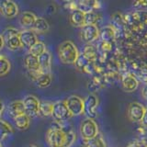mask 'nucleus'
<instances>
[{
  "mask_svg": "<svg viewBox=\"0 0 147 147\" xmlns=\"http://www.w3.org/2000/svg\"><path fill=\"white\" fill-rule=\"evenodd\" d=\"M79 51L71 40H64L59 45L58 57L64 64H76L79 58Z\"/></svg>",
  "mask_w": 147,
  "mask_h": 147,
  "instance_id": "nucleus-1",
  "label": "nucleus"
},
{
  "mask_svg": "<svg viewBox=\"0 0 147 147\" xmlns=\"http://www.w3.org/2000/svg\"><path fill=\"white\" fill-rule=\"evenodd\" d=\"M46 141L51 147H62L66 142V131L60 123L53 125L46 132Z\"/></svg>",
  "mask_w": 147,
  "mask_h": 147,
  "instance_id": "nucleus-2",
  "label": "nucleus"
},
{
  "mask_svg": "<svg viewBox=\"0 0 147 147\" xmlns=\"http://www.w3.org/2000/svg\"><path fill=\"white\" fill-rule=\"evenodd\" d=\"M80 134L83 140L88 141L99 134L98 126L94 119L86 118L80 124Z\"/></svg>",
  "mask_w": 147,
  "mask_h": 147,
  "instance_id": "nucleus-3",
  "label": "nucleus"
},
{
  "mask_svg": "<svg viewBox=\"0 0 147 147\" xmlns=\"http://www.w3.org/2000/svg\"><path fill=\"white\" fill-rule=\"evenodd\" d=\"M52 117L54 119L55 121H57V123H62L63 121H66L71 117H73L67 108L65 100H59L53 103Z\"/></svg>",
  "mask_w": 147,
  "mask_h": 147,
  "instance_id": "nucleus-4",
  "label": "nucleus"
},
{
  "mask_svg": "<svg viewBox=\"0 0 147 147\" xmlns=\"http://www.w3.org/2000/svg\"><path fill=\"white\" fill-rule=\"evenodd\" d=\"M23 105H24L25 113L29 116L36 117L40 113V101L34 95H28L23 98Z\"/></svg>",
  "mask_w": 147,
  "mask_h": 147,
  "instance_id": "nucleus-5",
  "label": "nucleus"
},
{
  "mask_svg": "<svg viewBox=\"0 0 147 147\" xmlns=\"http://www.w3.org/2000/svg\"><path fill=\"white\" fill-rule=\"evenodd\" d=\"M65 103L72 116H80V115L84 113V99L81 98L80 96L72 95L68 96L67 99L65 100Z\"/></svg>",
  "mask_w": 147,
  "mask_h": 147,
  "instance_id": "nucleus-6",
  "label": "nucleus"
},
{
  "mask_svg": "<svg viewBox=\"0 0 147 147\" xmlns=\"http://www.w3.org/2000/svg\"><path fill=\"white\" fill-rule=\"evenodd\" d=\"M146 108L139 102H131L128 107V117L132 122H142Z\"/></svg>",
  "mask_w": 147,
  "mask_h": 147,
  "instance_id": "nucleus-7",
  "label": "nucleus"
},
{
  "mask_svg": "<svg viewBox=\"0 0 147 147\" xmlns=\"http://www.w3.org/2000/svg\"><path fill=\"white\" fill-rule=\"evenodd\" d=\"M85 104V109L84 114L86 116V118L94 119L96 117L98 112H96V109L98 106V96L94 94H90L86 96L84 99Z\"/></svg>",
  "mask_w": 147,
  "mask_h": 147,
  "instance_id": "nucleus-8",
  "label": "nucleus"
},
{
  "mask_svg": "<svg viewBox=\"0 0 147 147\" xmlns=\"http://www.w3.org/2000/svg\"><path fill=\"white\" fill-rule=\"evenodd\" d=\"M81 39L86 43H91L99 37V29L96 25H86L80 32Z\"/></svg>",
  "mask_w": 147,
  "mask_h": 147,
  "instance_id": "nucleus-9",
  "label": "nucleus"
},
{
  "mask_svg": "<svg viewBox=\"0 0 147 147\" xmlns=\"http://www.w3.org/2000/svg\"><path fill=\"white\" fill-rule=\"evenodd\" d=\"M0 12L7 18H13L18 14V5L11 0L0 1Z\"/></svg>",
  "mask_w": 147,
  "mask_h": 147,
  "instance_id": "nucleus-10",
  "label": "nucleus"
},
{
  "mask_svg": "<svg viewBox=\"0 0 147 147\" xmlns=\"http://www.w3.org/2000/svg\"><path fill=\"white\" fill-rule=\"evenodd\" d=\"M20 39L23 47H26L29 50L39 41L37 33L32 30H23L20 31Z\"/></svg>",
  "mask_w": 147,
  "mask_h": 147,
  "instance_id": "nucleus-11",
  "label": "nucleus"
},
{
  "mask_svg": "<svg viewBox=\"0 0 147 147\" xmlns=\"http://www.w3.org/2000/svg\"><path fill=\"white\" fill-rule=\"evenodd\" d=\"M23 63H24L25 68L28 70V73L30 74H40L42 73L40 70L39 59L38 57L34 56L28 53L23 59Z\"/></svg>",
  "mask_w": 147,
  "mask_h": 147,
  "instance_id": "nucleus-12",
  "label": "nucleus"
},
{
  "mask_svg": "<svg viewBox=\"0 0 147 147\" xmlns=\"http://www.w3.org/2000/svg\"><path fill=\"white\" fill-rule=\"evenodd\" d=\"M121 84L123 89L126 92H133L139 86V80L133 74L126 73L122 76Z\"/></svg>",
  "mask_w": 147,
  "mask_h": 147,
  "instance_id": "nucleus-13",
  "label": "nucleus"
},
{
  "mask_svg": "<svg viewBox=\"0 0 147 147\" xmlns=\"http://www.w3.org/2000/svg\"><path fill=\"white\" fill-rule=\"evenodd\" d=\"M7 113L12 119H15L22 114H25V109L22 100L12 101L7 106Z\"/></svg>",
  "mask_w": 147,
  "mask_h": 147,
  "instance_id": "nucleus-14",
  "label": "nucleus"
},
{
  "mask_svg": "<svg viewBox=\"0 0 147 147\" xmlns=\"http://www.w3.org/2000/svg\"><path fill=\"white\" fill-rule=\"evenodd\" d=\"M69 20H70L72 26L76 28H83L86 23V13L81 11L78 8L76 10H73L70 13Z\"/></svg>",
  "mask_w": 147,
  "mask_h": 147,
  "instance_id": "nucleus-15",
  "label": "nucleus"
},
{
  "mask_svg": "<svg viewBox=\"0 0 147 147\" xmlns=\"http://www.w3.org/2000/svg\"><path fill=\"white\" fill-rule=\"evenodd\" d=\"M37 17L34 13L30 11L23 12L20 17V23L25 30H32L36 22Z\"/></svg>",
  "mask_w": 147,
  "mask_h": 147,
  "instance_id": "nucleus-16",
  "label": "nucleus"
},
{
  "mask_svg": "<svg viewBox=\"0 0 147 147\" xmlns=\"http://www.w3.org/2000/svg\"><path fill=\"white\" fill-rule=\"evenodd\" d=\"M99 37L102 41H107V42H112V40L116 37V30L114 27L107 25L99 30Z\"/></svg>",
  "mask_w": 147,
  "mask_h": 147,
  "instance_id": "nucleus-17",
  "label": "nucleus"
},
{
  "mask_svg": "<svg viewBox=\"0 0 147 147\" xmlns=\"http://www.w3.org/2000/svg\"><path fill=\"white\" fill-rule=\"evenodd\" d=\"M40 70L42 73H50L51 66H52V54L50 52L46 51L40 56L38 57Z\"/></svg>",
  "mask_w": 147,
  "mask_h": 147,
  "instance_id": "nucleus-18",
  "label": "nucleus"
},
{
  "mask_svg": "<svg viewBox=\"0 0 147 147\" xmlns=\"http://www.w3.org/2000/svg\"><path fill=\"white\" fill-rule=\"evenodd\" d=\"M4 40H5V45L7 46V49H9L10 51H13V52L20 50L23 47L21 40L20 39V34L9 37V38Z\"/></svg>",
  "mask_w": 147,
  "mask_h": 147,
  "instance_id": "nucleus-19",
  "label": "nucleus"
},
{
  "mask_svg": "<svg viewBox=\"0 0 147 147\" xmlns=\"http://www.w3.org/2000/svg\"><path fill=\"white\" fill-rule=\"evenodd\" d=\"M13 121H14V124H15V127L20 131L27 130L30 127V118L26 113L13 119Z\"/></svg>",
  "mask_w": 147,
  "mask_h": 147,
  "instance_id": "nucleus-20",
  "label": "nucleus"
},
{
  "mask_svg": "<svg viewBox=\"0 0 147 147\" xmlns=\"http://www.w3.org/2000/svg\"><path fill=\"white\" fill-rule=\"evenodd\" d=\"M53 77L51 73H42L39 76V77L35 80V84L40 88H46L52 84Z\"/></svg>",
  "mask_w": 147,
  "mask_h": 147,
  "instance_id": "nucleus-21",
  "label": "nucleus"
},
{
  "mask_svg": "<svg viewBox=\"0 0 147 147\" xmlns=\"http://www.w3.org/2000/svg\"><path fill=\"white\" fill-rule=\"evenodd\" d=\"M50 30V24L43 18H37L32 30L36 33H45Z\"/></svg>",
  "mask_w": 147,
  "mask_h": 147,
  "instance_id": "nucleus-22",
  "label": "nucleus"
},
{
  "mask_svg": "<svg viewBox=\"0 0 147 147\" xmlns=\"http://www.w3.org/2000/svg\"><path fill=\"white\" fill-rule=\"evenodd\" d=\"M53 103L50 101H40L39 115L41 117H51L53 116Z\"/></svg>",
  "mask_w": 147,
  "mask_h": 147,
  "instance_id": "nucleus-23",
  "label": "nucleus"
},
{
  "mask_svg": "<svg viewBox=\"0 0 147 147\" xmlns=\"http://www.w3.org/2000/svg\"><path fill=\"white\" fill-rule=\"evenodd\" d=\"M13 133V129L8 122L0 119V142Z\"/></svg>",
  "mask_w": 147,
  "mask_h": 147,
  "instance_id": "nucleus-24",
  "label": "nucleus"
},
{
  "mask_svg": "<svg viewBox=\"0 0 147 147\" xmlns=\"http://www.w3.org/2000/svg\"><path fill=\"white\" fill-rule=\"evenodd\" d=\"M47 50H46V45L44 44V42L39 40L38 42H37L36 44H34L29 50V53L34 55V56H36V57H39L42 53H44Z\"/></svg>",
  "mask_w": 147,
  "mask_h": 147,
  "instance_id": "nucleus-25",
  "label": "nucleus"
},
{
  "mask_svg": "<svg viewBox=\"0 0 147 147\" xmlns=\"http://www.w3.org/2000/svg\"><path fill=\"white\" fill-rule=\"evenodd\" d=\"M106 142L104 140V138L101 135H98L95 138L88 141H86L85 142V147H106Z\"/></svg>",
  "mask_w": 147,
  "mask_h": 147,
  "instance_id": "nucleus-26",
  "label": "nucleus"
},
{
  "mask_svg": "<svg viewBox=\"0 0 147 147\" xmlns=\"http://www.w3.org/2000/svg\"><path fill=\"white\" fill-rule=\"evenodd\" d=\"M11 63L5 55L0 54V76H6L10 71Z\"/></svg>",
  "mask_w": 147,
  "mask_h": 147,
  "instance_id": "nucleus-27",
  "label": "nucleus"
},
{
  "mask_svg": "<svg viewBox=\"0 0 147 147\" xmlns=\"http://www.w3.org/2000/svg\"><path fill=\"white\" fill-rule=\"evenodd\" d=\"M100 16L98 14L95 13L94 11L89 12V13H86V23H85V26L86 25H96V23L98 21Z\"/></svg>",
  "mask_w": 147,
  "mask_h": 147,
  "instance_id": "nucleus-28",
  "label": "nucleus"
},
{
  "mask_svg": "<svg viewBox=\"0 0 147 147\" xmlns=\"http://www.w3.org/2000/svg\"><path fill=\"white\" fill-rule=\"evenodd\" d=\"M76 135L75 131L73 130L66 131V142L64 147H71L74 144V142H76Z\"/></svg>",
  "mask_w": 147,
  "mask_h": 147,
  "instance_id": "nucleus-29",
  "label": "nucleus"
},
{
  "mask_svg": "<svg viewBox=\"0 0 147 147\" xmlns=\"http://www.w3.org/2000/svg\"><path fill=\"white\" fill-rule=\"evenodd\" d=\"M18 34H20V31H18L17 29H15V28H7V29L3 31L2 36H3V39L6 40V39L9 38V37L18 35Z\"/></svg>",
  "mask_w": 147,
  "mask_h": 147,
  "instance_id": "nucleus-30",
  "label": "nucleus"
},
{
  "mask_svg": "<svg viewBox=\"0 0 147 147\" xmlns=\"http://www.w3.org/2000/svg\"><path fill=\"white\" fill-rule=\"evenodd\" d=\"M132 7L137 9H146L147 8V0H138L132 3Z\"/></svg>",
  "mask_w": 147,
  "mask_h": 147,
  "instance_id": "nucleus-31",
  "label": "nucleus"
},
{
  "mask_svg": "<svg viewBox=\"0 0 147 147\" xmlns=\"http://www.w3.org/2000/svg\"><path fill=\"white\" fill-rule=\"evenodd\" d=\"M127 147H147V144L144 140H136L130 142Z\"/></svg>",
  "mask_w": 147,
  "mask_h": 147,
  "instance_id": "nucleus-32",
  "label": "nucleus"
},
{
  "mask_svg": "<svg viewBox=\"0 0 147 147\" xmlns=\"http://www.w3.org/2000/svg\"><path fill=\"white\" fill-rule=\"evenodd\" d=\"M99 47H100V49H101L102 52H109V51L111 50L112 46H111V43H110V42H107V41L101 40Z\"/></svg>",
  "mask_w": 147,
  "mask_h": 147,
  "instance_id": "nucleus-33",
  "label": "nucleus"
},
{
  "mask_svg": "<svg viewBox=\"0 0 147 147\" xmlns=\"http://www.w3.org/2000/svg\"><path fill=\"white\" fill-rule=\"evenodd\" d=\"M142 98H144L146 101H147V83L144 86L142 89Z\"/></svg>",
  "mask_w": 147,
  "mask_h": 147,
  "instance_id": "nucleus-34",
  "label": "nucleus"
},
{
  "mask_svg": "<svg viewBox=\"0 0 147 147\" xmlns=\"http://www.w3.org/2000/svg\"><path fill=\"white\" fill-rule=\"evenodd\" d=\"M142 125L144 127H146L147 128V107H146V109H145V113L144 115V118H142Z\"/></svg>",
  "mask_w": 147,
  "mask_h": 147,
  "instance_id": "nucleus-35",
  "label": "nucleus"
},
{
  "mask_svg": "<svg viewBox=\"0 0 147 147\" xmlns=\"http://www.w3.org/2000/svg\"><path fill=\"white\" fill-rule=\"evenodd\" d=\"M4 45H5V40L3 39V36L2 34H0V51H1L4 47Z\"/></svg>",
  "mask_w": 147,
  "mask_h": 147,
  "instance_id": "nucleus-36",
  "label": "nucleus"
},
{
  "mask_svg": "<svg viewBox=\"0 0 147 147\" xmlns=\"http://www.w3.org/2000/svg\"><path fill=\"white\" fill-rule=\"evenodd\" d=\"M3 109H4V105H2L1 107H0V119H1V115L3 112Z\"/></svg>",
  "mask_w": 147,
  "mask_h": 147,
  "instance_id": "nucleus-37",
  "label": "nucleus"
},
{
  "mask_svg": "<svg viewBox=\"0 0 147 147\" xmlns=\"http://www.w3.org/2000/svg\"><path fill=\"white\" fill-rule=\"evenodd\" d=\"M28 147H37V146H36V145H34V144H30Z\"/></svg>",
  "mask_w": 147,
  "mask_h": 147,
  "instance_id": "nucleus-38",
  "label": "nucleus"
},
{
  "mask_svg": "<svg viewBox=\"0 0 147 147\" xmlns=\"http://www.w3.org/2000/svg\"><path fill=\"white\" fill-rule=\"evenodd\" d=\"M2 105H3V103L1 102V101H0V107H1V106H2Z\"/></svg>",
  "mask_w": 147,
  "mask_h": 147,
  "instance_id": "nucleus-39",
  "label": "nucleus"
},
{
  "mask_svg": "<svg viewBox=\"0 0 147 147\" xmlns=\"http://www.w3.org/2000/svg\"><path fill=\"white\" fill-rule=\"evenodd\" d=\"M0 147H2V144H1V142H0Z\"/></svg>",
  "mask_w": 147,
  "mask_h": 147,
  "instance_id": "nucleus-40",
  "label": "nucleus"
},
{
  "mask_svg": "<svg viewBox=\"0 0 147 147\" xmlns=\"http://www.w3.org/2000/svg\"><path fill=\"white\" fill-rule=\"evenodd\" d=\"M145 141V140H144ZM145 142H146V144H147V141H145Z\"/></svg>",
  "mask_w": 147,
  "mask_h": 147,
  "instance_id": "nucleus-41",
  "label": "nucleus"
},
{
  "mask_svg": "<svg viewBox=\"0 0 147 147\" xmlns=\"http://www.w3.org/2000/svg\"><path fill=\"white\" fill-rule=\"evenodd\" d=\"M62 147H64V146H62Z\"/></svg>",
  "mask_w": 147,
  "mask_h": 147,
  "instance_id": "nucleus-42",
  "label": "nucleus"
}]
</instances>
